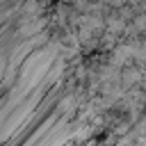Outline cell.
Returning <instances> with one entry per match:
<instances>
[{
	"mask_svg": "<svg viewBox=\"0 0 146 146\" xmlns=\"http://www.w3.org/2000/svg\"><path fill=\"white\" fill-rule=\"evenodd\" d=\"M144 0H0V146H144Z\"/></svg>",
	"mask_w": 146,
	"mask_h": 146,
	"instance_id": "6da1fadb",
	"label": "cell"
}]
</instances>
